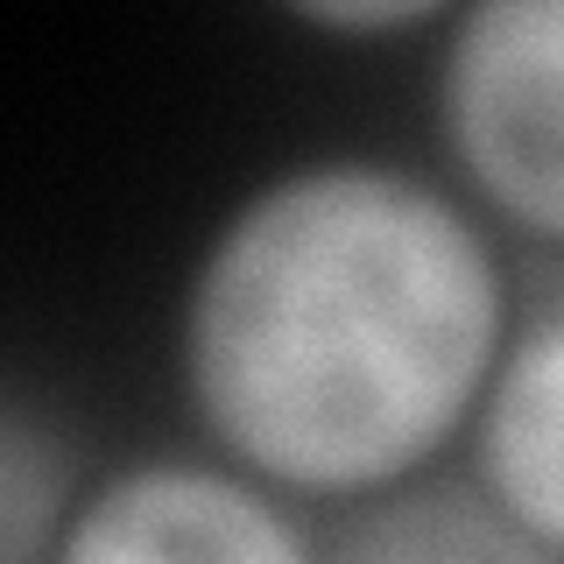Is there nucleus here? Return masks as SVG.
Here are the masks:
<instances>
[{"instance_id":"f257e3e1","label":"nucleus","mask_w":564,"mask_h":564,"mask_svg":"<svg viewBox=\"0 0 564 564\" xmlns=\"http://www.w3.org/2000/svg\"><path fill=\"white\" fill-rule=\"evenodd\" d=\"M508 352L487 234L410 170L332 155L226 212L184 296V388L240 473L381 494L431 466Z\"/></svg>"},{"instance_id":"f03ea898","label":"nucleus","mask_w":564,"mask_h":564,"mask_svg":"<svg viewBox=\"0 0 564 564\" xmlns=\"http://www.w3.org/2000/svg\"><path fill=\"white\" fill-rule=\"evenodd\" d=\"M437 120L508 226L564 247V0H487L452 22Z\"/></svg>"},{"instance_id":"39448f33","label":"nucleus","mask_w":564,"mask_h":564,"mask_svg":"<svg viewBox=\"0 0 564 564\" xmlns=\"http://www.w3.org/2000/svg\"><path fill=\"white\" fill-rule=\"evenodd\" d=\"M325 564H564L480 487H416L339 529Z\"/></svg>"},{"instance_id":"423d86ee","label":"nucleus","mask_w":564,"mask_h":564,"mask_svg":"<svg viewBox=\"0 0 564 564\" xmlns=\"http://www.w3.org/2000/svg\"><path fill=\"white\" fill-rule=\"evenodd\" d=\"M437 14H445L437 0H304L296 22L325 35H402V29L437 22Z\"/></svg>"},{"instance_id":"20e7f679","label":"nucleus","mask_w":564,"mask_h":564,"mask_svg":"<svg viewBox=\"0 0 564 564\" xmlns=\"http://www.w3.org/2000/svg\"><path fill=\"white\" fill-rule=\"evenodd\" d=\"M480 494L564 557V311L508 339L473 416Z\"/></svg>"},{"instance_id":"7ed1b4c3","label":"nucleus","mask_w":564,"mask_h":564,"mask_svg":"<svg viewBox=\"0 0 564 564\" xmlns=\"http://www.w3.org/2000/svg\"><path fill=\"white\" fill-rule=\"evenodd\" d=\"M57 564H317L304 529L226 466H149L113 473L57 536Z\"/></svg>"}]
</instances>
